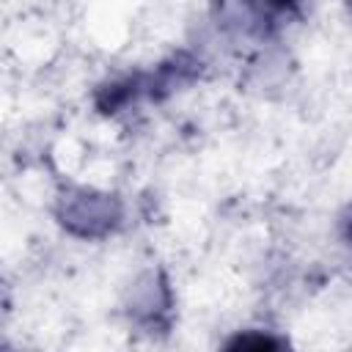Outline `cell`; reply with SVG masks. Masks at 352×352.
I'll use <instances>...</instances> for the list:
<instances>
[{
	"instance_id": "1",
	"label": "cell",
	"mask_w": 352,
	"mask_h": 352,
	"mask_svg": "<svg viewBox=\"0 0 352 352\" xmlns=\"http://www.w3.org/2000/svg\"><path fill=\"white\" fill-rule=\"evenodd\" d=\"M113 220H116V212H113L110 201L107 198H94V195L77 198L63 212V223H69L72 228H77V223H82L80 234H99L96 226L107 228V226H113Z\"/></svg>"
},
{
	"instance_id": "2",
	"label": "cell",
	"mask_w": 352,
	"mask_h": 352,
	"mask_svg": "<svg viewBox=\"0 0 352 352\" xmlns=\"http://www.w3.org/2000/svg\"><path fill=\"white\" fill-rule=\"evenodd\" d=\"M346 234H349V239H352V220H346Z\"/></svg>"
}]
</instances>
